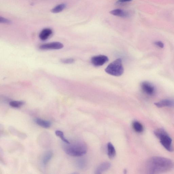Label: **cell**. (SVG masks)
<instances>
[{"mask_svg": "<svg viewBox=\"0 0 174 174\" xmlns=\"http://www.w3.org/2000/svg\"><path fill=\"white\" fill-rule=\"evenodd\" d=\"M154 134L166 149L170 152L173 151L172 140L165 130L162 128L157 129L154 131Z\"/></svg>", "mask_w": 174, "mask_h": 174, "instance_id": "3957f363", "label": "cell"}, {"mask_svg": "<svg viewBox=\"0 0 174 174\" xmlns=\"http://www.w3.org/2000/svg\"><path fill=\"white\" fill-rule=\"evenodd\" d=\"M55 134L56 136L61 138V139L66 144H69L70 143L69 142L66 140L64 136V133L62 131L59 130H57L55 132Z\"/></svg>", "mask_w": 174, "mask_h": 174, "instance_id": "ac0fdd59", "label": "cell"}, {"mask_svg": "<svg viewBox=\"0 0 174 174\" xmlns=\"http://www.w3.org/2000/svg\"><path fill=\"white\" fill-rule=\"evenodd\" d=\"M108 155L110 158H114L116 154L115 148L111 143H109L107 145Z\"/></svg>", "mask_w": 174, "mask_h": 174, "instance_id": "5bb4252c", "label": "cell"}, {"mask_svg": "<svg viewBox=\"0 0 174 174\" xmlns=\"http://www.w3.org/2000/svg\"><path fill=\"white\" fill-rule=\"evenodd\" d=\"M174 168V163L171 159L159 157L149 159L146 163L147 171L150 174H158L168 172Z\"/></svg>", "mask_w": 174, "mask_h": 174, "instance_id": "6da1fadb", "label": "cell"}, {"mask_svg": "<svg viewBox=\"0 0 174 174\" xmlns=\"http://www.w3.org/2000/svg\"><path fill=\"white\" fill-rule=\"evenodd\" d=\"M133 127L134 130L138 133L142 132L144 131V127L142 125L137 121H135L133 123Z\"/></svg>", "mask_w": 174, "mask_h": 174, "instance_id": "9a60e30c", "label": "cell"}, {"mask_svg": "<svg viewBox=\"0 0 174 174\" xmlns=\"http://www.w3.org/2000/svg\"><path fill=\"white\" fill-rule=\"evenodd\" d=\"M154 44L155 45L157 46L158 47L163 48L164 47V45L163 42L161 41H157L154 42Z\"/></svg>", "mask_w": 174, "mask_h": 174, "instance_id": "7402d4cb", "label": "cell"}, {"mask_svg": "<svg viewBox=\"0 0 174 174\" xmlns=\"http://www.w3.org/2000/svg\"><path fill=\"white\" fill-rule=\"evenodd\" d=\"M111 15L123 18H127L129 16L128 12L120 9H116L109 12Z\"/></svg>", "mask_w": 174, "mask_h": 174, "instance_id": "30bf717a", "label": "cell"}, {"mask_svg": "<svg viewBox=\"0 0 174 174\" xmlns=\"http://www.w3.org/2000/svg\"><path fill=\"white\" fill-rule=\"evenodd\" d=\"M52 31L50 28H45L42 30L40 33L39 37L42 41H45L48 39L52 34Z\"/></svg>", "mask_w": 174, "mask_h": 174, "instance_id": "8fae6325", "label": "cell"}, {"mask_svg": "<svg viewBox=\"0 0 174 174\" xmlns=\"http://www.w3.org/2000/svg\"><path fill=\"white\" fill-rule=\"evenodd\" d=\"M0 23H1L10 24H11L12 22L10 20L5 18L0 17Z\"/></svg>", "mask_w": 174, "mask_h": 174, "instance_id": "44dd1931", "label": "cell"}, {"mask_svg": "<svg viewBox=\"0 0 174 174\" xmlns=\"http://www.w3.org/2000/svg\"><path fill=\"white\" fill-rule=\"evenodd\" d=\"M105 71L113 76L118 77L122 75L124 69L122 59H117L110 64L105 69Z\"/></svg>", "mask_w": 174, "mask_h": 174, "instance_id": "277c9868", "label": "cell"}, {"mask_svg": "<svg viewBox=\"0 0 174 174\" xmlns=\"http://www.w3.org/2000/svg\"><path fill=\"white\" fill-rule=\"evenodd\" d=\"M141 87L143 92L148 95L152 96L155 93V89L154 86L148 81H144L142 83Z\"/></svg>", "mask_w": 174, "mask_h": 174, "instance_id": "8992f818", "label": "cell"}, {"mask_svg": "<svg viewBox=\"0 0 174 174\" xmlns=\"http://www.w3.org/2000/svg\"><path fill=\"white\" fill-rule=\"evenodd\" d=\"M109 59L107 56L103 55L95 56L92 57L91 62L93 65L96 67L104 65L108 62Z\"/></svg>", "mask_w": 174, "mask_h": 174, "instance_id": "5b68a950", "label": "cell"}, {"mask_svg": "<svg viewBox=\"0 0 174 174\" xmlns=\"http://www.w3.org/2000/svg\"><path fill=\"white\" fill-rule=\"evenodd\" d=\"M53 155V152L51 151H48L46 152L42 159V164L44 166L47 165L51 160Z\"/></svg>", "mask_w": 174, "mask_h": 174, "instance_id": "4fadbf2b", "label": "cell"}, {"mask_svg": "<svg viewBox=\"0 0 174 174\" xmlns=\"http://www.w3.org/2000/svg\"><path fill=\"white\" fill-rule=\"evenodd\" d=\"M67 145L64 148V150L67 154L69 155L80 157L87 153V148L86 144L84 143L78 142Z\"/></svg>", "mask_w": 174, "mask_h": 174, "instance_id": "7a4b0ae2", "label": "cell"}, {"mask_svg": "<svg viewBox=\"0 0 174 174\" xmlns=\"http://www.w3.org/2000/svg\"><path fill=\"white\" fill-rule=\"evenodd\" d=\"M154 105L158 108L168 107L174 108V100L166 99L155 103Z\"/></svg>", "mask_w": 174, "mask_h": 174, "instance_id": "ba28073f", "label": "cell"}, {"mask_svg": "<svg viewBox=\"0 0 174 174\" xmlns=\"http://www.w3.org/2000/svg\"><path fill=\"white\" fill-rule=\"evenodd\" d=\"M132 0H118L116 2V4L118 5H121L123 4V3L128 2L132 1Z\"/></svg>", "mask_w": 174, "mask_h": 174, "instance_id": "603a6c76", "label": "cell"}, {"mask_svg": "<svg viewBox=\"0 0 174 174\" xmlns=\"http://www.w3.org/2000/svg\"><path fill=\"white\" fill-rule=\"evenodd\" d=\"M66 5L65 3L59 4L51 10V12L54 13H57L62 12L66 7Z\"/></svg>", "mask_w": 174, "mask_h": 174, "instance_id": "2e32d148", "label": "cell"}, {"mask_svg": "<svg viewBox=\"0 0 174 174\" xmlns=\"http://www.w3.org/2000/svg\"><path fill=\"white\" fill-rule=\"evenodd\" d=\"M64 47L63 45L59 42H54L42 45L39 48L42 50L60 49Z\"/></svg>", "mask_w": 174, "mask_h": 174, "instance_id": "52a82bcc", "label": "cell"}, {"mask_svg": "<svg viewBox=\"0 0 174 174\" xmlns=\"http://www.w3.org/2000/svg\"><path fill=\"white\" fill-rule=\"evenodd\" d=\"M35 122L38 125L45 128H48L51 127V123L48 121L44 120L40 118H37Z\"/></svg>", "mask_w": 174, "mask_h": 174, "instance_id": "7c38bea8", "label": "cell"}, {"mask_svg": "<svg viewBox=\"0 0 174 174\" xmlns=\"http://www.w3.org/2000/svg\"><path fill=\"white\" fill-rule=\"evenodd\" d=\"M84 159H81L78 161L77 163V165L79 168H84L86 165V162Z\"/></svg>", "mask_w": 174, "mask_h": 174, "instance_id": "d6986e66", "label": "cell"}, {"mask_svg": "<svg viewBox=\"0 0 174 174\" xmlns=\"http://www.w3.org/2000/svg\"><path fill=\"white\" fill-rule=\"evenodd\" d=\"M24 102L22 101H11L9 105L11 107L15 108H19L23 106Z\"/></svg>", "mask_w": 174, "mask_h": 174, "instance_id": "e0dca14e", "label": "cell"}, {"mask_svg": "<svg viewBox=\"0 0 174 174\" xmlns=\"http://www.w3.org/2000/svg\"><path fill=\"white\" fill-rule=\"evenodd\" d=\"M111 163L109 162L103 163L98 167L96 171V173L97 174H101L107 171L111 167Z\"/></svg>", "mask_w": 174, "mask_h": 174, "instance_id": "9c48e42d", "label": "cell"}, {"mask_svg": "<svg viewBox=\"0 0 174 174\" xmlns=\"http://www.w3.org/2000/svg\"><path fill=\"white\" fill-rule=\"evenodd\" d=\"M61 62L64 64H72L74 62V60L72 58L62 59L61 60Z\"/></svg>", "mask_w": 174, "mask_h": 174, "instance_id": "ffe728a7", "label": "cell"}]
</instances>
